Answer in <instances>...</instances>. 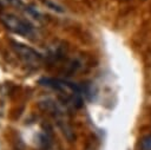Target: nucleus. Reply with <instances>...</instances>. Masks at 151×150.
<instances>
[{"label":"nucleus","mask_w":151,"mask_h":150,"mask_svg":"<svg viewBox=\"0 0 151 150\" xmlns=\"http://www.w3.org/2000/svg\"><path fill=\"white\" fill-rule=\"evenodd\" d=\"M0 21L2 22V25L9 30L11 32L22 35V37H29L33 32L31 25L22 20L21 18L12 14V13H2L0 14Z\"/></svg>","instance_id":"nucleus-4"},{"label":"nucleus","mask_w":151,"mask_h":150,"mask_svg":"<svg viewBox=\"0 0 151 150\" xmlns=\"http://www.w3.org/2000/svg\"><path fill=\"white\" fill-rule=\"evenodd\" d=\"M39 83L44 86H47L59 93V98L61 103L66 107L79 109L83 106V93L81 89L67 80L58 79V78H42Z\"/></svg>","instance_id":"nucleus-1"},{"label":"nucleus","mask_w":151,"mask_h":150,"mask_svg":"<svg viewBox=\"0 0 151 150\" xmlns=\"http://www.w3.org/2000/svg\"><path fill=\"white\" fill-rule=\"evenodd\" d=\"M138 148L139 150H151V133H147L140 138Z\"/></svg>","instance_id":"nucleus-5"},{"label":"nucleus","mask_w":151,"mask_h":150,"mask_svg":"<svg viewBox=\"0 0 151 150\" xmlns=\"http://www.w3.org/2000/svg\"><path fill=\"white\" fill-rule=\"evenodd\" d=\"M11 47L24 65L32 69H38L42 64V56L34 48L14 40H11Z\"/></svg>","instance_id":"nucleus-3"},{"label":"nucleus","mask_w":151,"mask_h":150,"mask_svg":"<svg viewBox=\"0 0 151 150\" xmlns=\"http://www.w3.org/2000/svg\"><path fill=\"white\" fill-rule=\"evenodd\" d=\"M39 106L46 111L47 113L51 115V117L57 122L58 126L60 128V130L64 132V135L67 137V139L70 142H72L73 139V131L68 120V115H67V107L65 105H61L52 99H46L44 102L39 103Z\"/></svg>","instance_id":"nucleus-2"}]
</instances>
